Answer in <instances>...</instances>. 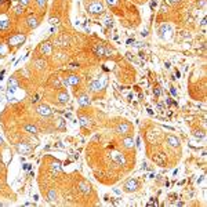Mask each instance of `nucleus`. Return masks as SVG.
<instances>
[{"label": "nucleus", "instance_id": "1", "mask_svg": "<svg viewBox=\"0 0 207 207\" xmlns=\"http://www.w3.org/2000/svg\"><path fill=\"white\" fill-rule=\"evenodd\" d=\"M17 90H18V83L15 80V77H11L8 80V90H7V100L10 101V102L18 100V97L15 95Z\"/></svg>", "mask_w": 207, "mask_h": 207}, {"label": "nucleus", "instance_id": "2", "mask_svg": "<svg viewBox=\"0 0 207 207\" xmlns=\"http://www.w3.org/2000/svg\"><path fill=\"white\" fill-rule=\"evenodd\" d=\"M107 83H108V77H107V76H101L100 79H95L94 82L90 84V90H91L93 93L101 91V90H104V88H105Z\"/></svg>", "mask_w": 207, "mask_h": 207}, {"label": "nucleus", "instance_id": "3", "mask_svg": "<svg viewBox=\"0 0 207 207\" xmlns=\"http://www.w3.org/2000/svg\"><path fill=\"white\" fill-rule=\"evenodd\" d=\"M94 53L97 54V55H100V57H109L111 54L115 53V50L108 49V47H105L104 44H97V46L94 47Z\"/></svg>", "mask_w": 207, "mask_h": 207}, {"label": "nucleus", "instance_id": "4", "mask_svg": "<svg viewBox=\"0 0 207 207\" xmlns=\"http://www.w3.org/2000/svg\"><path fill=\"white\" fill-rule=\"evenodd\" d=\"M24 42H25V35H24V33H17V35H14V36L10 38L8 44H10V46H14V47H17V46H19V44H22Z\"/></svg>", "mask_w": 207, "mask_h": 207}, {"label": "nucleus", "instance_id": "5", "mask_svg": "<svg viewBox=\"0 0 207 207\" xmlns=\"http://www.w3.org/2000/svg\"><path fill=\"white\" fill-rule=\"evenodd\" d=\"M88 11L91 14H101L104 11V6L100 1H93V3L88 4Z\"/></svg>", "mask_w": 207, "mask_h": 207}, {"label": "nucleus", "instance_id": "6", "mask_svg": "<svg viewBox=\"0 0 207 207\" xmlns=\"http://www.w3.org/2000/svg\"><path fill=\"white\" fill-rule=\"evenodd\" d=\"M79 82H80V77L79 76H76V75H70V76H68L66 77V80H65V84L66 86H77L79 84Z\"/></svg>", "mask_w": 207, "mask_h": 207}, {"label": "nucleus", "instance_id": "7", "mask_svg": "<svg viewBox=\"0 0 207 207\" xmlns=\"http://www.w3.org/2000/svg\"><path fill=\"white\" fill-rule=\"evenodd\" d=\"M111 159H112L113 162H116V163H119V164L126 163L124 156H123L122 153H119V152H112V153H111Z\"/></svg>", "mask_w": 207, "mask_h": 207}, {"label": "nucleus", "instance_id": "8", "mask_svg": "<svg viewBox=\"0 0 207 207\" xmlns=\"http://www.w3.org/2000/svg\"><path fill=\"white\" fill-rule=\"evenodd\" d=\"M124 188H126V191L127 192H133V191H135V189L138 188V181L137 180H128V181L126 182V185H124Z\"/></svg>", "mask_w": 207, "mask_h": 207}, {"label": "nucleus", "instance_id": "9", "mask_svg": "<svg viewBox=\"0 0 207 207\" xmlns=\"http://www.w3.org/2000/svg\"><path fill=\"white\" fill-rule=\"evenodd\" d=\"M38 113L42 116H49V115H51V109L47 105H40L38 108Z\"/></svg>", "mask_w": 207, "mask_h": 207}, {"label": "nucleus", "instance_id": "10", "mask_svg": "<svg viewBox=\"0 0 207 207\" xmlns=\"http://www.w3.org/2000/svg\"><path fill=\"white\" fill-rule=\"evenodd\" d=\"M17 149H18L19 153H22V155H25V153H28V152L31 151V146L26 144H18L17 145Z\"/></svg>", "mask_w": 207, "mask_h": 207}, {"label": "nucleus", "instance_id": "11", "mask_svg": "<svg viewBox=\"0 0 207 207\" xmlns=\"http://www.w3.org/2000/svg\"><path fill=\"white\" fill-rule=\"evenodd\" d=\"M128 131H130V126L127 123H122V124L118 126V133H120V134H127Z\"/></svg>", "mask_w": 207, "mask_h": 207}, {"label": "nucleus", "instance_id": "12", "mask_svg": "<svg viewBox=\"0 0 207 207\" xmlns=\"http://www.w3.org/2000/svg\"><path fill=\"white\" fill-rule=\"evenodd\" d=\"M167 142H169L170 146H178V144H180V141L177 139V137H174V135H167Z\"/></svg>", "mask_w": 207, "mask_h": 207}, {"label": "nucleus", "instance_id": "13", "mask_svg": "<svg viewBox=\"0 0 207 207\" xmlns=\"http://www.w3.org/2000/svg\"><path fill=\"white\" fill-rule=\"evenodd\" d=\"M77 102H79L80 107H86V105L90 104V98H88V95H82V97L77 100Z\"/></svg>", "mask_w": 207, "mask_h": 207}, {"label": "nucleus", "instance_id": "14", "mask_svg": "<svg viewBox=\"0 0 207 207\" xmlns=\"http://www.w3.org/2000/svg\"><path fill=\"white\" fill-rule=\"evenodd\" d=\"M7 26H8V18H7L6 15H1L0 17V31L6 29Z\"/></svg>", "mask_w": 207, "mask_h": 207}, {"label": "nucleus", "instance_id": "15", "mask_svg": "<svg viewBox=\"0 0 207 207\" xmlns=\"http://www.w3.org/2000/svg\"><path fill=\"white\" fill-rule=\"evenodd\" d=\"M26 22H28V26L29 28H36L38 26V19L35 18V17H28V19H26Z\"/></svg>", "mask_w": 207, "mask_h": 207}, {"label": "nucleus", "instance_id": "16", "mask_svg": "<svg viewBox=\"0 0 207 207\" xmlns=\"http://www.w3.org/2000/svg\"><path fill=\"white\" fill-rule=\"evenodd\" d=\"M40 50L43 54H50L51 53V44L50 43H43L42 44V47H40Z\"/></svg>", "mask_w": 207, "mask_h": 207}, {"label": "nucleus", "instance_id": "17", "mask_svg": "<svg viewBox=\"0 0 207 207\" xmlns=\"http://www.w3.org/2000/svg\"><path fill=\"white\" fill-rule=\"evenodd\" d=\"M123 145H124V148H133V145H134V141H133V138L131 137H127V138H124L123 139Z\"/></svg>", "mask_w": 207, "mask_h": 207}, {"label": "nucleus", "instance_id": "18", "mask_svg": "<svg viewBox=\"0 0 207 207\" xmlns=\"http://www.w3.org/2000/svg\"><path fill=\"white\" fill-rule=\"evenodd\" d=\"M68 94H66V93H59V94H58V101H59V102H62V104H65V102H68Z\"/></svg>", "mask_w": 207, "mask_h": 207}, {"label": "nucleus", "instance_id": "19", "mask_svg": "<svg viewBox=\"0 0 207 207\" xmlns=\"http://www.w3.org/2000/svg\"><path fill=\"white\" fill-rule=\"evenodd\" d=\"M25 130H26V131H31V133H36V131H38V130H36V127H35V126H31V124L25 126Z\"/></svg>", "mask_w": 207, "mask_h": 207}, {"label": "nucleus", "instance_id": "20", "mask_svg": "<svg viewBox=\"0 0 207 207\" xmlns=\"http://www.w3.org/2000/svg\"><path fill=\"white\" fill-rule=\"evenodd\" d=\"M79 119H80V123H82V126H87V124H88V119H87V118H84V116H80Z\"/></svg>", "mask_w": 207, "mask_h": 207}, {"label": "nucleus", "instance_id": "21", "mask_svg": "<svg viewBox=\"0 0 207 207\" xmlns=\"http://www.w3.org/2000/svg\"><path fill=\"white\" fill-rule=\"evenodd\" d=\"M169 31H170V28L167 25H163L162 28H160V33H162V35H163L164 32H169Z\"/></svg>", "mask_w": 207, "mask_h": 207}, {"label": "nucleus", "instance_id": "22", "mask_svg": "<svg viewBox=\"0 0 207 207\" xmlns=\"http://www.w3.org/2000/svg\"><path fill=\"white\" fill-rule=\"evenodd\" d=\"M36 3L39 4V7H44V6H46V0H36Z\"/></svg>", "mask_w": 207, "mask_h": 207}, {"label": "nucleus", "instance_id": "23", "mask_svg": "<svg viewBox=\"0 0 207 207\" xmlns=\"http://www.w3.org/2000/svg\"><path fill=\"white\" fill-rule=\"evenodd\" d=\"M80 187H82V191H84V192H87V191H90V188L87 189V185H86L84 182H82V184H80Z\"/></svg>", "mask_w": 207, "mask_h": 207}, {"label": "nucleus", "instance_id": "24", "mask_svg": "<svg viewBox=\"0 0 207 207\" xmlns=\"http://www.w3.org/2000/svg\"><path fill=\"white\" fill-rule=\"evenodd\" d=\"M107 3L109 6H115V4L118 3V0H107Z\"/></svg>", "mask_w": 207, "mask_h": 207}, {"label": "nucleus", "instance_id": "25", "mask_svg": "<svg viewBox=\"0 0 207 207\" xmlns=\"http://www.w3.org/2000/svg\"><path fill=\"white\" fill-rule=\"evenodd\" d=\"M21 13H22V8H21V6L15 7V14H17V15H19Z\"/></svg>", "mask_w": 207, "mask_h": 207}, {"label": "nucleus", "instance_id": "26", "mask_svg": "<svg viewBox=\"0 0 207 207\" xmlns=\"http://www.w3.org/2000/svg\"><path fill=\"white\" fill-rule=\"evenodd\" d=\"M54 196H55V192H54V191H51L50 193H49V197H50L51 200H54Z\"/></svg>", "mask_w": 207, "mask_h": 207}, {"label": "nucleus", "instance_id": "27", "mask_svg": "<svg viewBox=\"0 0 207 207\" xmlns=\"http://www.w3.org/2000/svg\"><path fill=\"white\" fill-rule=\"evenodd\" d=\"M19 3H21V6H26L29 3V0H19Z\"/></svg>", "mask_w": 207, "mask_h": 207}, {"label": "nucleus", "instance_id": "28", "mask_svg": "<svg viewBox=\"0 0 207 207\" xmlns=\"http://www.w3.org/2000/svg\"><path fill=\"white\" fill-rule=\"evenodd\" d=\"M59 171V170H61V167H59V166H58V164H54V166H53V171Z\"/></svg>", "mask_w": 207, "mask_h": 207}, {"label": "nucleus", "instance_id": "29", "mask_svg": "<svg viewBox=\"0 0 207 207\" xmlns=\"http://www.w3.org/2000/svg\"><path fill=\"white\" fill-rule=\"evenodd\" d=\"M177 1H178V0H167V3H170V4H174Z\"/></svg>", "mask_w": 207, "mask_h": 207}, {"label": "nucleus", "instance_id": "30", "mask_svg": "<svg viewBox=\"0 0 207 207\" xmlns=\"http://www.w3.org/2000/svg\"><path fill=\"white\" fill-rule=\"evenodd\" d=\"M3 53H4V49H3V46H1V44H0V55H1V54H3Z\"/></svg>", "mask_w": 207, "mask_h": 207}, {"label": "nucleus", "instance_id": "31", "mask_svg": "<svg viewBox=\"0 0 207 207\" xmlns=\"http://www.w3.org/2000/svg\"><path fill=\"white\" fill-rule=\"evenodd\" d=\"M159 94H160V91H159V88H155V95H156V97H157V95H159Z\"/></svg>", "mask_w": 207, "mask_h": 207}, {"label": "nucleus", "instance_id": "32", "mask_svg": "<svg viewBox=\"0 0 207 207\" xmlns=\"http://www.w3.org/2000/svg\"><path fill=\"white\" fill-rule=\"evenodd\" d=\"M57 22H58V19H57V18L55 19H54V18L51 19V24H57Z\"/></svg>", "mask_w": 207, "mask_h": 207}, {"label": "nucleus", "instance_id": "33", "mask_svg": "<svg viewBox=\"0 0 207 207\" xmlns=\"http://www.w3.org/2000/svg\"><path fill=\"white\" fill-rule=\"evenodd\" d=\"M24 167H25V170H29V169H31V166H29V164H25Z\"/></svg>", "mask_w": 207, "mask_h": 207}]
</instances>
